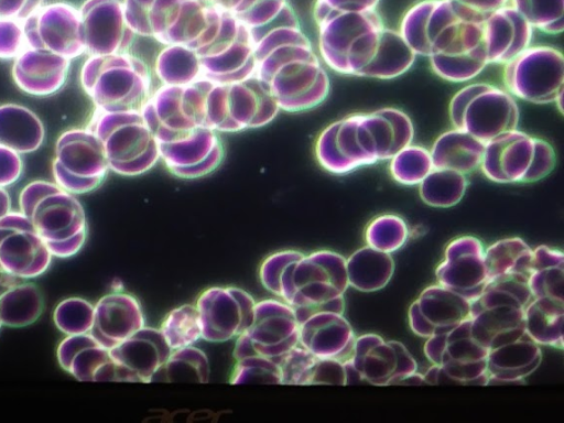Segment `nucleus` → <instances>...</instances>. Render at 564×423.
<instances>
[{
	"mask_svg": "<svg viewBox=\"0 0 564 423\" xmlns=\"http://www.w3.org/2000/svg\"><path fill=\"white\" fill-rule=\"evenodd\" d=\"M122 4L138 36L192 50L204 78L235 83L254 75L253 34L230 13L199 0H123Z\"/></svg>",
	"mask_w": 564,
	"mask_h": 423,
	"instance_id": "nucleus-1",
	"label": "nucleus"
},
{
	"mask_svg": "<svg viewBox=\"0 0 564 423\" xmlns=\"http://www.w3.org/2000/svg\"><path fill=\"white\" fill-rule=\"evenodd\" d=\"M253 37L254 75L269 89L280 110L307 111L327 98L329 76L291 6Z\"/></svg>",
	"mask_w": 564,
	"mask_h": 423,
	"instance_id": "nucleus-2",
	"label": "nucleus"
},
{
	"mask_svg": "<svg viewBox=\"0 0 564 423\" xmlns=\"http://www.w3.org/2000/svg\"><path fill=\"white\" fill-rule=\"evenodd\" d=\"M164 98L171 113L187 127H205L218 133L264 127L281 111L256 75L235 83L203 78L187 85H165Z\"/></svg>",
	"mask_w": 564,
	"mask_h": 423,
	"instance_id": "nucleus-3",
	"label": "nucleus"
},
{
	"mask_svg": "<svg viewBox=\"0 0 564 423\" xmlns=\"http://www.w3.org/2000/svg\"><path fill=\"white\" fill-rule=\"evenodd\" d=\"M413 138L411 118L400 109L383 107L329 123L316 139L315 158L325 171L344 175L390 160Z\"/></svg>",
	"mask_w": 564,
	"mask_h": 423,
	"instance_id": "nucleus-4",
	"label": "nucleus"
},
{
	"mask_svg": "<svg viewBox=\"0 0 564 423\" xmlns=\"http://www.w3.org/2000/svg\"><path fill=\"white\" fill-rule=\"evenodd\" d=\"M485 18L454 0H421L406 10L399 32L416 55L455 57L481 45Z\"/></svg>",
	"mask_w": 564,
	"mask_h": 423,
	"instance_id": "nucleus-5",
	"label": "nucleus"
},
{
	"mask_svg": "<svg viewBox=\"0 0 564 423\" xmlns=\"http://www.w3.org/2000/svg\"><path fill=\"white\" fill-rule=\"evenodd\" d=\"M19 205L53 257L68 258L83 248L87 220L72 193L56 183L34 181L21 191Z\"/></svg>",
	"mask_w": 564,
	"mask_h": 423,
	"instance_id": "nucleus-6",
	"label": "nucleus"
},
{
	"mask_svg": "<svg viewBox=\"0 0 564 423\" xmlns=\"http://www.w3.org/2000/svg\"><path fill=\"white\" fill-rule=\"evenodd\" d=\"M318 55L328 68L361 77L375 59L386 25L377 10L313 17Z\"/></svg>",
	"mask_w": 564,
	"mask_h": 423,
	"instance_id": "nucleus-7",
	"label": "nucleus"
},
{
	"mask_svg": "<svg viewBox=\"0 0 564 423\" xmlns=\"http://www.w3.org/2000/svg\"><path fill=\"white\" fill-rule=\"evenodd\" d=\"M149 65L130 53L90 55L80 72V84L104 111L141 110L153 91Z\"/></svg>",
	"mask_w": 564,
	"mask_h": 423,
	"instance_id": "nucleus-8",
	"label": "nucleus"
},
{
	"mask_svg": "<svg viewBox=\"0 0 564 423\" xmlns=\"http://www.w3.org/2000/svg\"><path fill=\"white\" fill-rule=\"evenodd\" d=\"M346 259L330 250H318L290 267L280 299L291 305L299 323L318 312L344 314L348 289Z\"/></svg>",
	"mask_w": 564,
	"mask_h": 423,
	"instance_id": "nucleus-9",
	"label": "nucleus"
},
{
	"mask_svg": "<svg viewBox=\"0 0 564 423\" xmlns=\"http://www.w3.org/2000/svg\"><path fill=\"white\" fill-rule=\"evenodd\" d=\"M532 299L528 275L507 274L488 281L470 304L474 338L490 350L525 335L524 308Z\"/></svg>",
	"mask_w": 564,
	"mask_h": 423,
	"instance_id": "nucleus-10",
	"label": "nucleus"
},
{
	"mask_svg": "<svg viewBox=\"0 0 564 423\" xmlns=\"http://www.w3.org/2000/svg\"><path fill=\"white\" fill-rule=\"evenodd\" d=\"M87 128L99 139L109 170L139 176L160 161L159 144L141 110L95 109Z\"/></svg>",
	"mask_w": 564,
	"mask_h": 423,
	"instance_id": "nucleus-11",
	"label": "nucleus"
},
{
	"mask_svg": "<svg viewBox=\"0 0 564 423\" xmlns=\"http://www.w3.org/2000/svg\"><path fill=\"white\" fill-rule=\"evenodd\" d=\"M423 351L432 362L425 384L487 386L489 349L474 338L470 318L426 338Z\"/></svg>",
	"mask_w": 564,
	"mask_h": 423,
	"instance_id": "nucleus-12",
	"label": "nucleus"
},
{
	"mask_svg": "<svg viewBox=\"0 0 564 423\" xmlns=\"http://www.w3.org/2000/svg\"><path fill=\"white\" fill-rule=\"evenodd\" d=\"M555 164V150L547 141L517 128L485 144L480 169L495 183H533L547 176Z\"/></svg>",
	"mask_w": 564,
	"mask_h": 423,
	"instance_id": "nucleus-13",
	"label": "nucleus"
},
{
	"mask_svg": "<svg viewBox=\"0 0 564 423\" xmlns=\"http://www.w3.org/2000/svg\"><path fill=\"white\" fill-rule=\"evenodd\" d=\"M449 120L460 129L487 143L518 128L520 110L506 89L488 83H471L460 88L449 101Z\"/></svg>",
	"mask_w": 564,
	"mask_h": 423,
	"instance_id": "nucleus-14",
	"label": "nucleus"
},
{
	"mask_svg": "<svg viewBox=\"0 0 564 423\" xmlns=\"http://www.w3.org/2000/svg\"><path fill=\"white\" fill-rule=\"evenodd\" d=\"M503 85L513 97L546 105L564 90V56L550 45H530L503 65Z\"/></svg>",
	"mask_w": 564,
	"mask_h": 423,
	"instance_id": "nucleus-15",
	"label": "nucleus"
},
{
	"mask_svg": "<svg viewBox=\"0 0 564 423\" xmlns=\"http://www.w3.org/2000/svg\"><path fill=\"white\" fill-rule=\"evenodd\" d=\"M109 166L99 139L88 129L64 132L55 147L53 175L55 183L72 194L97 188Z\"/></svg>",
	"mask_w": 564,
	"mask_h": 423,
	"instance_id": "nucleus-16",
	"label": "nucleus"
},
{
	"mask_svg": "<svg viewBox=\"0 0 564 423\" xmlns=\"http://www.w3.org/2000/svg\"><path fill=\"white\" fill-rule=\"evenodd\" d=\"M300 323L291 305L281 299L256 302L250 326L236 338L234 358H276L299 345Z\"/></svg>",
	"mask_w": 564,
	"mask_h": 423,
	"instance_id": "nucleus-17",
	"label": "nucleus"
},
{
	"mask_svg": "<svg viewBox=\"0 0 564 423\" xmlns=\"http://www.w3.org/2000/svg\"><path fill=\"white\" fill-rule=\"evenodd\" d=\"M155 138L160 160L171 174L183 180H194L213 173L225 156L219 133L205 127Z\"/></svg>",
	"mask_w": 564,
	"mask_h": 423,
	"instance_id": "nucleus-18",
	"label": "nucleus"
},
{
	"mask_svg": "<svg viewBox=\"0 0 564 423\" xmlns=\"http://www.w3.org/2000/svg\"><path fill=\"white\" fill-rule=\"evenodd\" d=\"M202 326V339L224 343L237 338L251 324L256 301L236 286H212L195 303Z\"/></svg>",
	"mask_w": 564,
	"mask_h": 423,
	"instance_id": "nucleus-19",
	"label": "nucleus"
},
{
	"mask_svg": "<svg viewBox=\"0 0 564 423\" xmlns=\"http://www.w3.org/2000/svg\"><path fill=\"white\" fill-rule=\"evenodd\" d=\"M52 253L30 220L21 212L0 218V273L32 279L44 273Z\"/></svg>",
	"mask_w": 564,
	"mask_h": 423,
	"instance_id": "nucleus-20",
	"label": "nucleus"
},
{
	"mask_svg": "<svg viewBox=\"0 0 564 423\" xmlns=\"http://www.w3.org/2000/svg\"><path fill=\"white\" fill-rule=\"evenodd\" d=\"M22 25L26 47L45 50L68 59L86 53L79 10L72 6H40Z\"/></svg>",
	"mask_w": 564,
	"mask_h": 423,
	"instance_id": "nucleus-21",
	"label": "nucleus"
},
{
	"mask_svg": "<svg viewBox=\"0 0 564 423\" xmlns=\"http://www.w3.org/2000/svg\"><path fill=\"white\" fill-rule=\"evenodd\" d=\"M349 359L361 380L372 386L398 384L417 370L415 359L402 343L386 341L377 334L356 337Z\"/></svg>",
	"mask_w": 564,
	"mask_h": 423,
	"instance_id": "nucleus-22",
	"label": "nucleus"
},
{
	"mask_svg": "<svg viewBox=\"0 0 564 423\" xmlns=\"http://www.w3.org/2000/svg\"><path fill=\"white\" fill-rule=\"evenodd\" d=\"M83 39L89 55L130 52L137 34L120 0H86L79 9Z\"/></svg>",
	"mask_w": 564,
	"mask_h": 423,
	"instance_id": "nucleus-23",
	"label": "nucleus"
},
{
	"mask_svg": "<svg viewBox=\"0 0 564 423\" xmlns=\"http://www.w3.org/2000/svg\"><path fill=\"white\" fill-rule=\"evenodd\" d=\"M485 248L474 236H460L445 248L444 259L435 270L437 284L470 302L476 300L488 282L484 258Z\"/></svg>",
	"mask_w": 564,
	"mask_h": 423,
	"instance_id": "nucleus-24",
	"label": "nucleus"
},
{
	"mask_svg": "<svg viewBox=\"0 0 564 423\" xmlns=\"http://www.w3.org/2000/svg\"><path fill=\"white\" fill-rule=\"evenodd\" d=\"M471 302L460 294L433 284L425 288L408 310L411 330L424 338L451 330L470 318Z\"/></svg>",
	"mask_w": 564,
	"mask_h": 423,
	"instance_id": "nucleus-25",
	"label": "nucleus"
},
{
	"mask_svg": "<svg viewBox=\"0 0 564 423\" xmlns=\"http://www.w3.org/2000/svg\"><path fill=\"white\" fill-rule=\"evenodd\" d=\"M171 351L160 329L149 326L109 349L118 369L119 381L142 383L152 381Z\"/></svg>",
	"mask_w": 564,
	"mask_h": 423,
	"instance_id": "nucleus-26",
	"label": "nucleus"
},
{
	"mask_svg": "<svg viewBox=\"0 0 564 423\" xmlns=\"http://www.w3.org/2000/svg\"><path fill=\"white\" fill-rule=\"evenodd\" d=\"M145 326L142 306L129 293L115 291L94 305L89 334L105 348L111 349Z\"/></svg>",
	"mask_w": 564,
	"mask_h": 423,
	"instance_id": "nucleus-27",
	"label": "nucleus"
},
{
	"mask_svg": "<svg viewBox=\"0 0 564 423\" xmlns=\"http://www.w3.org/2000/svg\"><path fill=\"white\" fill-rule=\"evenodd\" d=\"M355 333L344 314L325 311L300 323L299 345L317 358L345 361L354 351Z\"/></svg>",
	"mask_w": 564,
	"mask_h": 423,
	"instance_id": "nucleus-28",
	"label": "nucleus"
},
{
	"mask_svg": "<svg viewBox=\"0 0 564 423\" xmlns=\"http://www.w3.org/2000/svg\"><path fill=\"white\" fill-rule=\"evenodd\" d=\"M533 28L510 4L485 18L482 45L489 64L505 65L531 45Z\"/></svg>",
	"mask_w": 564,
	"mask_h": 423,
	"instance_id": "nucleus-29",
	"label": "nucleus"
},
{
	"mask_svg": "<svg viewBox=\"0 0 564 423\" xmlns=\"http://www.w3.org/2000/svg\"><path fill=\"white\" fill-rule=\"evenodd\" d=\"M56 356L61 367L79 381H119L109 349L89 333L66 336Z\"/></svg>",
	"mask_w": 564,
	"mask_h": 423,
	"instance_id": "nucleus-30",
	"label": "nucleus"
},
{
	"mask_svg": "<svg viewBox=\"0 0 564 423\" xmlns=\"http://www.w3.org/2000/svg\"><path fill=\"white\" fill-rule=\"evenodd\" d=\"M68 68V58L45 50L26 47L15 57L12 76L22 90L45 96L63 86Z\"/></svg>",
	"mask_w": 564,
	"mask_h": 423,
	"instance_id": "nucleus-31",
	"label": "nucleus"
},
{
	"mask_svg": "<svg viewBox=\"0 0 564 423\" xmlns=\"http://www.w3.org/2000/svg\"><path fill=\"white\" fill-rule=\"evenodd\" d=\"M542 361L540 345L528 335L489 350L487 370L489 384H523Z\"/></svg>",
	"mask_w": 564,
	"mask_h": 423,
	"instance_id": "nucleus-32",
	"label": "nucleus"
},
{
	"mask_svg": "<svg viewBox=\"0 0 564 423\" xmlns=\"http://www.w3.org/2000/svg\"><path fill=\"white\" fill-rule=\"evenodd\" d=\"M485 144L464 130H447L435 139L430 150L433 166L467 175L480 167Z\"/></svg>",
	"mask_w": 564,
	"mask_h": 423,
	"instance_id": "nucleus-33",
	"label": "nucleus"
},
{
	"mask_svg": "<svg viewBox=\"0 0 564 423\" xmlns=\"http://www.w3.org/2000/svg\"><path fill=\"white\" fill-rule=\"evenodd\" d=\"M346 272L349 286L360 292H376L390 282L394 260L391 253L365 246L346 259Z\"/></svg>",
	"mask_w": 564,
	"mask_h": 423,
	"instance_id": "nucleus-34",
	"label": "nucleus"
},
{
	"mask_svg": "<svg viewBox=\"0 0 564 423\" xmlns=\"http://www.w3.org/2000/svg\"><path fill=\"white\" fill-rule=\"evenodd\" d=\"M44 138L41 120L28 108L7 104L0 106V144L15 152L36 150Z\"/></svg>",
	"mask_w": 564,
	"mask_h": 423,
	"instance_id": "nucleus-35",
	"label": "nucleus"
},
{
	"mask_svg": "<svg viewBox=\"0 0 564 423\" xmlns=\"http://www.w3.org/2000/svg\"><path fill=\"white\" fill-rule=\"evenodd\" d=\"M564 301L533 297L524 308V330L538 345L563 348Z\"/></svg>",
	"mask_w": 564,
	"mask_h": 423,
	"instance_id": "nucleus-36",
	"label": "nucleus"
},
{
	"mask_svg": "<svg viewBox=\"0 0 564 423\" xmlns=\"http://www.w3.org/2000/svg\"><path fill=\"white\" fill-rule=\"evenodd\" d=\"M528 285L533 297L564 301L563 252L544 245L532 249Z\"/></svg>",
	"mask_w": 564,
	"mask_h": 423,
	"instance_id": "nucleus-37",
	"label": "nucleus"
},
{
	"mask_svg": "<svg viewBox=\"0 0 564 423\" xmlns=\"http://www.w3.org/2000/svg\"><path fill=\"white\" fill-rule=\"evenodd\" d=\"M416 54L401 33L386 26L378 53L361 77L393 79L408 72L414 64Z\"/></svg>",
	"mask_w": 564,
	"mask_h": 423,
	"instance_id": "nucleus-38",
	"label": "nucleus"
},
{
	"mask_svg": "<svg viewBox=\"0 0 564 423\" xmlns=\"http://www.w3.org/2000/svg\"><path fill=\"white\" fill-rule=\"evenodd\" d=\"M152 73L161 85L181 86L203 79L197 55L182 45H163L155 56Z\"/></svg>",
	"mask_w": 564,
	"mask_h": 423,
	"instance_id": "nucleus-39",
	"label": "nucleus"
},
{
	"mask_svg": "<svg viewBox=\"0 0 564 423\" xmlns=\"http://www.w3.org/2000/svg\"><path fill=\"white\" fill-rule=\"evenodd\" d=\"M488 281L507 274L529 275L532 249L519 237L503 238L485 249Z\"/></svg>",
	"mask_w": 564,
	"mask_h": 423,
	"instance_id": "nucleus-40",
	"label": "nucleus"
},
{
	"mask_svg": "<svg viewBox=\"0 0 564 423\" xmlns=\"http://www.w3.org/2000/svg\"><path fill=\"white\" fill-rule=\"evenodd\" d=\"M43 310V295L34 284H18L0 295V318L4 326H29L41 316Z\"/></svg>",
	"mask_w": 564,
	"mask_h": 423,
	"instance_id": "nucleus-41",
	"label": "nucleus"
},
{
	"mask_svg": "<svg viewBox=\"0 0 564 423\" xmlns=\"http://www.w3.org/2000/svg\"><path fill=\"white\" fill-rule=\"evenodd\" d=\"M209 375L210 368L206 354L195 346H187L172 350L151 382L206 383Z\"/></svg>",
	"mask_w": 564,
	"mask_h": 423,
	"instance_id": "nucleus-42",
	"label": "nucleus"
},
{
	"mask_svg": "<svg viewBox=\"0 0 564 423\" xmlns=\"http://www.w3.org/2000/svg\"><path fill=\"white\" fill-rule=\"evenodd\" d=\"M208 6L230 13L252 34L272 24L290 6L288 0H199Z\"/></svg>",
	"mask_w": 564,
	"mask_h": 423,
	"instance_id": "nucleus-43",
	"label": "nucleus"
},
{
	"mask_svg": "<svg viewBox=\"0 0 564 423\" xmlns=\"http://www.w3.org/2000/svg\"><path fill=\"white\" fill-rule=\"evenodd\" d=\"M467 189L466 175L447 169H433L419 184L421 199L429 206L448 208L458 204Z\"/></svg>",
	"mask_w": 564,
	"mask_h": 423,
	"instance_id": "nucleus-44",
	"label": "nucleus"
},
{
	"mask_svg": "<svg viewBox=\"0 0 564 423\" xmlns=\"http://www.w3.org/2000/svg\"><path fill=\"white\" fill-rule=\"evenodd\" d=\"M171 350L194 346L202 339L199 314L195 304L171 310L159 327Z\"/></svg>",
	"mask_w": 564,
	"mask_h": 423,
	"instance_id": "nucleus-45",
	"label": "nucleus"
},
{
	"mask_svg": "<svg viewBox=\"0 0 564 423\" xmlns=\"http://www.w3.org/2000/svg\"><path fill=\"white\" fill-rule=\"evenodd\" d=\"M434 169L430 150L412 143L391 159L389 171L392 178L402 185H419Z\"/></svg>",
	"mask_w": 564,
	"mask_h": 423,
	"instance_id": "nucleus-46",
	"label": "nucleus"
},
{
	"mask_svg": "<svg viewBox=\"0 0 564 423\" xmlns=\"http://www.w3.org/2000/svg\"><path fill=\"white\" fill-rule=\"evenodd\" d=\"M533 29L551 35L564 30V0H510Z\"/></svg>",
	"mask_w": 564,
	"mask_h": 423,
	"instance_id": "nucleus-47",
	"label": "nucleus"
},
{
	"mask_svg": "<svg viewBox=\"0 0 564 423\" xmlns=\"http://www.w3.org/2000/svg\"><path fill=\"white\" fill-rule=\"evenodd\" d=\"M408 238L409 227L405 220L393 214L377 216L365 230L367 246L387 253L399 250Z\"/></svg>",
	"mask_w": 564,
	"mask_h": 423,
	"instance_id": "nucleus-48",
	"label": "nucleus"
},
{
	"mask_svg": "<svg viewBox=\"0 0 564 423\" xmlns=\"http://www.w3.org/2000/svg\"><path fill=\"white\" fill-rule=\"evenodd\" d=\"M433 72L452 83H464L476 78L488 65L485 47L481 43L469 54L455 57H430Z\"/></svg>",
	"mask_w": 564,
	"mask_h": 423,
	"instance_id": "nucleus-49",
	"label": "nucleus"
},
{
	"mask_svg": "<svg viewBox=\"0 0 564 423\" xmlns=\"http://www.w3.org/2000/svg\"><path fill=\"white\" fill-rule=\"evenodd\" d=\"M231 384H282L278 358L249 356L236 360Z\"/></svg>",
	"mask_w": 564,
	"mask_h": 423,
	"instance_id": "nucleus-50",
	"label": "nucleus"
},
{
	"mask_svg": "<svg viewBox=\"0 0 564 423\" xmlns=\"http://www.w3.org/2000/svg\"><path fill=\"white\" fill-rule=\"evenodd\" d=\"M53 319L66 336L89 333L94 322V305L80 297L65 299L55 307Z\"/></svg>",
	"mask_w": 564,
	"mask_h": 423,
	"instance_id": "nucleus-51",
	"label": "nucleus"
},
{
	"mask_svg": "<svg viewBox=\"0 0 564 423\" xmlns=\"http://www.w3.org/2000/svg\"><path fill=\"white\" fill-rule=\"evenodd\" d=\"M282 375V384L311 386L318 358L297 345L284 355L276 357Z\"/></svg>",
	"mask_w": 564,
	"mask_h": 423,
	"instance_id": "nucleus-52",
	"label": "nucleus"
},
{
	"mask_svg": "<svg viewBox=\"0 0 564 423\" xmlns=\"http://www.w3.org/2000/svg\"><path fill=\"white\" fill-rule=\"evenodd\" d=\"M303 256V252L293 249L276 251L268 256L259 269V278L263 288L280 299L281 285L286 271Z\"/></svg>",
	"mask_w": 564,
	"mask_h": 423,
	"instance_id": "nucleus-53",
	"label": "nucleus"
},
{
	"mask_svg": "<svg viewBox=\"0 0 564 423\" xmlns=\"http://www.w3.org/2000/svg\"><path fill=\"white\" fill-rule=\"evenodd\" d=\"M26 48L22 21L0 19V58L17 57Z\"/></svg>",
	"mask_w": 564,
	"mask_h": 423,
	"instance_id": "nucleus-54",
	"label": "nucleus"
},
{
	"mask_svg": "<svg viewBox=\"0 0 564 423\" xmlns=\"http://www.w3.org/2000/svg\"><path fill=\"white\" fill-rule=\"evenodd\" d=\"M380 0H315L313 17L328 12H365L377 10Z\"/></svg>",
	"mask_w": 564,
	"mask_h": 423,
	"instance_id": "nucleus-55",
	"label": "nucleus"
},
{
	"mask_svg": "<svg viewBox=\"0 0 564 423\" xmlns=\"http://www.w3.org/2000/svg\"><path fill=\"white\" fill-rule=\"evenodd\" d=\"M311 384L346 386L344 361L318 358Z\"/></svg>",
	"mask_w": 564,
	"mask_h": 423,
	"instance_id": "nucleus-56",
	"label": "nucleus"
},
{
	"mask_svg": "<svg viewBox=\"0 0 564 423\" xmlns=\"http://www.w3.org/2000/svg\"><path fill=\"white\" fill-rule=\"evenodd\" d=\"M21 171L22 163L18 152L0 144V187L14 183Z\"/></svg>",
	"mask_w": 564,
	"mask_h": 423,
	"instance_id": "nucleus-57",
	"label": "nucleus"
},
{
	"mask_svg": "<svg viewBox=\"0 0 564 423\" xmlns=\"http://www.w3.org/2000/svg\"><path fill=\"white\" fill-rule=\"evenodd\" d=\"M41 4V0H0V19L23 21Z\"/></svg>",
	"mask_w": 564,
	"mask_h": 423,
	"instance_id": "nucleus-58",
	"label": "nucleus"
},
{
	"mask_svg": "<svg viewBox=\"0 0 564 423\" xmlns=\"http://www.w3.org/2000/svg\"><path fill=\"white\" fill-rule=\"evenodd\" d=\"M465 7H468L481 14H489L497 9L509 4L510 0H454Z\"/></svg>",
	"mask_w": 564,
	"mask_h": 423,
	"instance_id": "nucleus-59",
	"label": "nucleus"
},
{
	"mask_svg": "<svg viewBox=\"0 0 564 423\" xmlns=\"http://www.w3.org/2000/svg\"><path fill=\"white\" fill-rule=\"evenodd\" d=\"M10 197L8 193L0 187V218L10 212Z\"/></svg>",
	"mask_w": 564,
	"mask_h": 423,
	"instance_id": "nucleus-60",
	"label": "nucleus"
},
{
	"mask_svg": "<svg viewBox=\"0 0 564 423\" xmlns=\"http://www.w3.org/2000/svg\"><path fill=\"white\" fill-rule=\"evenodd\" d=\"M1 326H2V322H1V318H0V328H1Z\"/></svg>",
	"mask_w": 564,
	"mask_h": 423,
	"instance_id": "nucleus-61",
	"label": "nucleus"
}]
</instances>
